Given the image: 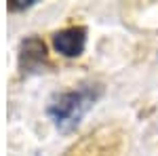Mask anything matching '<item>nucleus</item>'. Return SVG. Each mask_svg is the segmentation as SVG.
<instances>
[{"mask_svg":"<svg viewBox=\"0 0 158 156\" xmlns=\"http://www.w3.org/2000/svg\"><path fill=\"white\" fill-rule=\"evenodd\" d=\"M101 84H80L78 89L63 91L51 99L47 114L55 122V127L63 133H70L80 124L85 114L95 106L101 97Z\"/></svg>","mask_w":158,"mask_h":156,"instance_id":"1","label":"nucleus"},{"mask_svg":"<svg viewBox=\"0 0 158 156\" xmlns=\"http://www.w3.org/2000/svg\"><path fill=\"white\" fill-rule=\"evenodd\" d=\"M127 135L116 124L99 127L72 144L63 156H124Z\"/></svg>","mask_w":158,"mask_h":156,"instance_id":"2","label":"nucleus"},{"mask_svg":"<svg viewBox=\"0 0 158 156\" xmlns=\"http://www.w3.org/2000/svg\"><path fill=\"white\" fill-rule=\"evenodd\" d=\"M47 59H49L47 44L38 36H30L21 42V48H19V70L23 74L40 72L44 68Z\"/></svg>","mask_w":158,"mask_h":156,"instance_id":"3","label":"nucleus"},{"mask_svg":"<svg viewBox=\"0 0 158 156\" xmlns=\"http://www.w3.org/2000/svg\"><path fill=\"white\" fill-rule=\"evenodd\" d=\"M85 42H86V30L80 25L65 27V30H61L53 36L55 51L65 55V57H78L85 51Z\"/></svg>","mask_w":158,"mask_h":156,"instance_id":"4","label":"nucleus"},{"mask_svg":"<svg viewBox=\"0 0 158 156\" xmlns=\"http://www.w3.org/2000/svg\"><path fill=\"white\" fill-rule=\"evenodd\" d=\"M34 4V0H13L9 2V11H23V9H30Z\"/></svg>","mask_w":158,"mask_h":156,"instance_id":"5","label":"nucleus"}]
</instances>
